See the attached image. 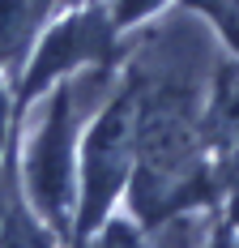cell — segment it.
Segmentation results:
<instances>
[{"label": "cell", "instance_id": "obj_2", "mask_svg": "<svg viewBox=\"0 0 239 248\" xmlns=\"http://www.w3.org/2000/svg\"><path fill=\"white\" fill-rule=\"evenodd\" d=\"M133 163H137V103H133V86H128L98 111V120L86 133L81 158H77V184H81L77 188V223H73L77 244L86 235H94L103 218L111 214L120 188L128 184Z\"/></svg>", "mask_w": 239, "mask_h": 248}, {"label": "cell", "instance_id": "obj_6", "mask_svg": "<svg viewBox=\"0 0 239 248\" xmlns=\"http://www.w3.org/2000/svg\"><path fill=\"white\" fill-rule=\"evenodd\" d=\"M192 9H201V13H209L218 22V30L226 34V43L239 51V0H188Z\"/></svg>", "mask_w": 239, "mask_h": 248}, {"label": "cell", "instance_id": "obj_8", "mask_svg": "<svg viewBox=\"0 0 239 248\" xmlns=\"http://www.w3.org/2000/svg\"><path fill=\"white\" fill-rule=\"evenodd\" d=\"M94 248H154V244H145L141 235H137V227H133V223H111L103 235H98Z\"/></svg>", "mask_w": 239, "mask_h": 248}, {"label": "cell", "instance_id": "obj_1", "mask_svg": "<svg viewBox=\"0 0 239 248\" xmlns=\"http://www.w3.org/2000/svg\"><path fill=\"white\" fill-rule=\"evenodd\" d=\"M98 86H103L98 73L60 77L56 94L47 99L30 141H26V158H22L26 201L34 205V214L56 235H64L73 227V210H77V137H81V120L90 116V99H94Z\"/></svg>", "mask_w": 239, "mask_h": 248}, {"label": "cell", "instance_id": "obj_10", "mask_svg": "<svg viewBox=\"0 0 239 248\" xmlns=\"http://www.w3.org/2000/svg\"><path fill=\"white\" fill-rule=\"evenodd\" d=\"M4 193H9V188H0V210H4Z\"/></svg>", "mask_w": 239, "mask_h": 248}, {"label": "cell", "instance_id": "obj_5", "mask_svg": "<svg viewBox=\"0 0 239 248\" xmlns=\"http://www.w3.org/2000/svg\"><path fill=\"white\" fill-rule=\"evenodd\" d=\"M43 9H47L43 0H0V69L26 56Z\"/></svg>", "mask_w": 239, "mask_h": 248}, {"label": "cell", "instance_id": "obj_7", "mask_svg": "<svg viewBox=\"0 0 239 248\" xmlns=\"http://www.w3.org/2000/svg\"><path fill=\"white\" fill-rule=\"evenodd\" d=\"M158 4H163V0H116V4H111V22H116V30H124V26L149 17Z\"/></svg>", "mask_w": 239, "mask_h": 248}, {"label": "cell", "instance_id": "obj_4", "mask_svg": "<svg viewBox=\"0 0 239 248\" xmlns=\"http://www.w3.org/2000/svg\"><path fill=\"white\" fill-rule=\"evenodd\" d=\"M0 248H56V231L13 188L4 193V210H0Z\"/></svg>", "mask_w": 239, "mask_h": 248}, {"label": "cell", "instance_id": "obj_3", "mask_svg": "<svg viewBox=\"0 0 239 248\" xmlns=\"http://www.w3.org/2000/svg\"><path fill=\"white\" fill-rule=\"evenodd\" d=\"M111 43H116V22L103 9H81V13H69L64 22H56L43 34V43L30 51V64L22 73V90H17V111L30 99H39L47 86H56L60 77L107 64Z\"/></svg>", "mask_w": 239, "mask_h": 248}, {"label": "cell", "instance_id": "obj_9", "mask_svg": "<svg viewBox=\"0 0 239 248\" xmlns=\"http://www.w3.org/2000/svg\"><path fill=\"white\" fill-rule=\"evenodd\" d=\"M214 248H235V240H231V235H218V240H214Z\"/></svg>", "mask_w": 239, "mask_h": 248}]
</instances>
